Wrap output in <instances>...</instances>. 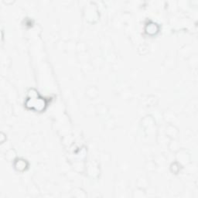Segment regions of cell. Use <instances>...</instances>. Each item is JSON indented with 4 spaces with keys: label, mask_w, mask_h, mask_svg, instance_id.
<instances>
[{
    "label": "cell",
    "mask_w": 198,
    "mask_h": 198,
    "mask_svg": "<svg viewBox=\"0 0 198 198\" xmlns=\"http://www.w3.org/2000/svg\"><path fill=\"white\" fill-rule=\"evenodd\" d=\"M176 161L179 163L181 166L188 165L190 163V155L187 150L183 149H180L178 151L176 152Z\"/></svg>",
    "instance_id": "1"
},
{
    "label": "cell",
    "mask_w": 198,
    "mask_h": 198,
    "mask_svg": "<svg viewBox=\"0 0 198 198\" xmlns=\"http://www.w3.org/2000/svg\"><path fill=\"white\" fill-rule=\"evenodd\" d=\"M165 132H166L167 137L170 138H177L180 134L179 129L174 125H172L171 123H169L168 126H166Z\"/></svg>",
    "instance_id": "2"
},
{
    "label": "cell",
    "mask_w": 198,
    "mask_h": 198,
    "mask_svg": "<svg viewBox=\"0 0 198 198\" xmlns=\"http://www.w3.org/2000/svg\"><path fill=\"white\" fill-rule=\"evenodd\" d=\"M13 165H14L16 170L19 172H23V171L26 170L29 167V163L27 162V160L22 159V158L16 160Z\"/></svg>",
    "instance_id": "3"
},
{
    "label": "cell",
    "mask_w": 198,
    "mask_h": 198,
    "mask_svg": "<svg viewBox=\"0 0 198 198\" xmlns=\"http://www.w3.org/2000/svg\"><path fill=\"white\" fill-rule=\"evenodd\" d=\"M159 26L157 24L153 23V22H151L146 25L145 26V33H146L148 35H150V36H153V35L156 34L158 32H159Z\"/></svg>",
    "instance_id": "4"
},
{
    "label": "cell",
    "mask_w": 198,
    "mask_h": 198,
    "mask_svg": "<svg viewBox=\"0 0 198 198\" xmlns=\"http://www.w3.org/2000/svg\"><path fill=\"white\" fill-rule=\"evenodd\" d=\"M154 124H155V121H154V119L152 117L151 115H146V116L143 118V119L142 120V125H143L145 128H149L153 127Z\"/></svg>",
    "instance_id": "5"
},
{
    "label": "cell",
    "mask_w": 198,
    "mask_h": 198,
    "mask_svg": "<svg viewBox=\"0 0 198 198\" xmlns=\"http://www.w3.org/2000/svg\"><path fill=\"white\" fill-rule=\"evenodd\" d=\"M99 94V91L96 87L94 86H90L87 87L86 90V95L89 98H95L98 96Z\"/></svg>",
    "instance_id": "6"
},
{
    "label": "cell",
    "mask_w": 198,
    "mask_h": 198,
    "mask_svg": "<svg viewBox=\"0 0 198 198\" xmlns=\"http://www.w3.org/2000/svg\"><path fill=\"white\" fill-rule=\"evenodd\" d=\"M169 149L170 150L172 153H176L178 151L180 147V143L179 141L177 140V138H171L170 143H169Z\"/></svg>",
    "instance_id": "7"
},
{
    "label": "cell",
    "mask_w": 198,
    "mask_h": 198,
    "mask_svg": "<svg viewBox=\"0 0 198 198\" xmlns=\"http://www.w3.org/2000/svg\"><path fill=\"white\" fill-rule=\"evenodd\" d=\"M163 118L166 121H168L169 123H170V122H172V121H174L176 119L177 115L171 110H166L163 112Z\"/></svg>",
    "instance_id": "8"
},
{
    "label": "cell",
    "mask_w": 198,
    "mask_h": 198,
    "mask_svg": "<svg viewBox=\"0 0 198 198\" xmlns=\"http://www.w3.org/2000/svg\"><path fill=\"white\" fill-rule=\"evenodd\" d=\"M192 52V47L189 45L184 46L180 49V53L182 57H185L186 56H189ZM190 57V56H189Z\"/></svg>",
    "instance_id": "9"
},
{
    "label": "cell",
    "mask_w": 198,
    "mask_h": 198,
    "mask_svg": "<svg viewBox=\"0 0 198 198\" xmlns=\"http://www.w3.org/2000/svg\"><path fill=\"white\" fill-rule=\"evenodd\" d=\"M181 166H181L179 163H177V161L172 163L170 165L171 172H173L174 174H177V173H179L180 171V170H181Z\"/></svg>",
    "instance_id": "10"
},
{
    "label": "cell",
    "mask_w": 198,
    "mask_h": 198,
    "mask_svg": "<svg viewBox=\"0 0 198 198\" xmlns=\"http://www.w3.org/2000/svg\"><path fill=\"white\" fill-rule=\"evenodd\" d=\"M5 157L7 160L9 161H12V160H15V158L16 157V153L14 149H9L8 151L6 153V155H5Z\"/></svg>",
    "instance_id": "11"
},
{
    "label": "cell",
    "mask_w": 198,
    "mask_h": 198,
    "mask_svg": "<svg viewBox=\"0 0 198 198\" xmlns=\"http://www.w3.org/2000/svg\"><path fill=\"white\" fill-rule=\"evenodd\" d=\"M72 194L74 197H85L86 194L84 193L83 189L81 188H75L72 190Z\"/></svg>",
    "instance_id": "12"
},
{
    "label": "cell",
    "mask_w": 198,
    "mask_h": 198,
    "mask_svg": "<svg viewBox=\"0 0 198 198\" xmlns=\"http://www.w3.org/2000/svg\"><path fill=\"white\" fill-rule=\"evenodd\" d=\"M145 101H146V104L148 106H153V105L156 104V103H157L158 101V99L155 96L149 95V97H147Z\"/></svg>",
    "instance_id": "13"
},
{
    "label": "cell",
    "mask_w": 198,
    "mask_h": 198,
    "mask_svg": "<svg viewBox=\"0 0 198 198\" xmlns=\"http://www.w3.org/2000/svg\"><path fill=\"white\" fill-rule=\"evenodd\" d=\"M137 184H138V188L144 189V188L146 187L147 185H148V182H147L146 179L141 177V178H139V179L138 180V181H137Z\"/></svg>",
    "instance_id": "14"
},
{
    "label": "cell",
    "mask_w": 198,
    "mask_h": 198,
    "mask_svg": "<svg viewBox=\"0 0 198 198\" xmlns=\"http://www.w3.org/2000/svg\"><path fill=\"white\" fill-rule=\"evenodd\" d=\"M138 52L140 54H142V55H145V54H146L149 52V48H148V47L145 44H142L138 47Z\"/></svg>",
    "instance_id": "15"
},
{
    "label": "cell",
    "mask_w": 198,
    "mask_h": 198,
    "mask_svg": "<svg viewBox=\"0 0 198 198\" xmlns=\"http://www.w3.org/2000/svg\"><path fill=\"white\" fill-rule=\"evenodd\" d=\"M198 58L197 55H191L189 57V64L191 67H197V65Z\"/></svg>",
    "instance_id": "16"
},
{
    "label": "cell",
    "mask_w": 198,
    "mask_h": 198,
    "mask_svg": "<svg viewBox=\"0 0 198 198\" xmlns=\"http://www.w3.org/2000/svg\"><path fill=\"white\" fill-rule=\"evenodd\" d=\"M155 166H156V164L155 162H152V161H149V162H147L145 164V168H146L147 170L149 171H153L155 170Z\"/></svg>",
    "instance_id": "17"
},
{
    "label": "cell",
    "mask_w": 198,
    "mask_h": 198,
    "mask_svg": "<svg viewBox=\"0 0 198 198\" xmlns=\"http://www.w3.org/2000/svg\"><path fill=\"white\" fill-rule=\"evenodd\" d=\"M107 111V108L105 107V105L104 104H100L99 106L97 107V111L100 113H104L106 112Z\"/></svg>",
    "instance_id": "18"
}]
</instances>
